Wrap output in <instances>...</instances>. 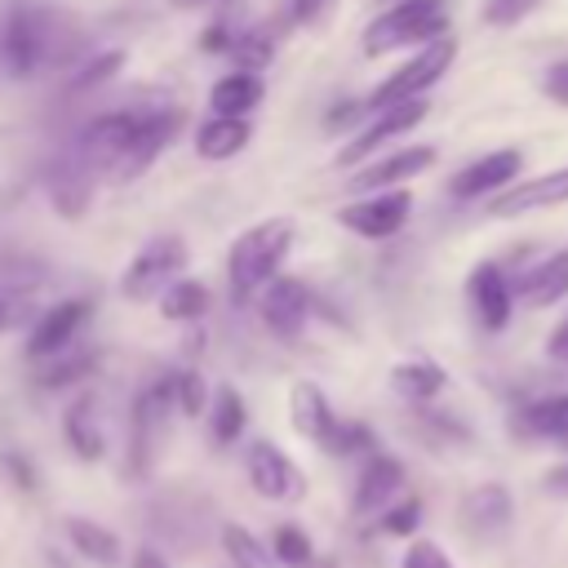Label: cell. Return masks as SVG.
<instances>
[{"instance_id":"6da1fadb","label":"cell","mask_w":568,"mask_h":568,"mask_svg":"<svg viewBox=\"0 0 568 568\" xmlns=\"http://www.w3.org/2000/svg\"><path fill=\"white\" fill-rule=\"evenodd\" d=\"M293 235H297V226L288 217H266V222H257V226L235 235L231 257H226V280H231V297L235 302H248L262 284L275 280Z\"/></svg>"},{"instance_id":"7a4b0ae2","label":"cell","mask_w":568,"mask_h":568,"mask_svg":"<svg viewBox=\"0 0 568 568\" xmlns=\"http://www.w3.org/2000/svg\"><path fill=\"white\" fill-rule=\"evenodd\" d=\"M448 36V9L444 0H395L386 13H377L368 27H364V53L368 58H382L390 49H404V44H435Z\"/></svg>"},{"instance_id":"3957f363","label":"cell","mask_w":568,"mask_h":568,"mask_svg":"<svg viewBox=\"0 0 568 568\" xmlns=\"http://www.w3.org/2000/svg\"><path fill=\"white\" fill-rule=\"evenodd\" d=\"M44 44H49V22L44 9L31 0H13L0 18V62L13 80L36 75V67L44 62Z\"/></svg>"},{"instance_id":"277c9868","label":"cell","mask_w":568,"mask_h":568,"mask_svg":"<svg viewBox=\"0 0 568 568\" xmlns=\"http://www.w3.org/2000/svg\"><path fill=\"white\" fill-rule=\"evenodd\" d=\"M453 58H457V40L453 36H444V40H435V44H426V49H417V58H408L399 71H390L377 89H373V98H368V111H390V106H399V102H413V98H422L448 67H453Z\"/></svg>"},{"instance_id":"5b68a950","label":"cell","mask_w":568,"mask_h":568,"mask_svg":"<svg viewBox=\"0 0 568 568\" xmlns=\"http://www.w3.org/2000/svg\"><path fill=\"white\" fill-rule=\"evenodd\" d=\"M182 266H186V244H182L178 235H155V240H146V244L138 248V257L129 262V271H124V280H120V293H124L129 302H142V297H151V293L178 284V271H182Z\"/></svg>"},{"instance_id":"8992f818","label":"cell","mask_w":568,"mask_h":568,"mask_svg":"<svg viewBox=\"0 0 568 568\" xmlns=\"http://www.w3.org/2000/svg\"><path fill=\"white\" fill-rule=\"evenodd\" d=\"M413 213V195L399 186V191H377V195H364L355 204H346L337 213V222L364 240H390Z\"/></svg>"},{"instance_id":"52a82bcc","label":"cell","mask_w":568,"mask_h":568,"mask_svg":"<svg viewBox=\"0 0 568 568\" xmlns=\"http://www.w3.org/2000/svg\"><path fill=\"white\" fill-rule=\"evenodd\" d=\"M89 311H93L89 297H67V302L40 311V320L31 324V337H27V355L31 359H53L58 351H67L71 337L84 328Z\"/></svg>"},{"instance_id":"ba28073f","label":"cell","mask_w":568,"mask_h":568,"mask_svg":"<svg viewBox=\"0 0 568 568\" xmlns=\"http://www.w3.org/2000/svg\"><path fill=\"white\" fill-rule=\"evenodd\" d=\"M248 484H253L262 497H271V501H297V497L306 493L302 470H297L271 439H257V444L248 448Z\"/></svg>"},{"instance_id":"9c48e42d","label":"cell","mask_w":568,"mask_h":568,"mask_svg":"<svg viewBox=\"0 0 568 568\" xmlns=\"http://www.w3.org/2000/svg\"><path fill=\"white\" fill-rule=\"evenodd\" d=\"M426 98H413V102H399V106H390V111H377L373 115V124L364 129V133H355L342 151H337V164L346 169V164H359L364 155H373L382 142H390V138H399V133H408L413 124H422L426 120Z\"/></svg>"},{"instance_id":"30bf717a","label":"cell","mask_w":568,"mask_h":568,"mask_svg":"<svg viewBox=\"0 0 568 568\" xmlns=\"http://www.w3.org/2000/svg\"><path fill=\"white\" fill-rule=\"evenodd\" d=\"M555 204H568V164L550 169L541 178H524V182L506 186L488 204V213L493 217H519V213H537V209H555Z\"/></svg>"},{"instance_id":"8fae6325","label":"cell","mask_w":568,"mask_h":568,"mask_svg":"<svg viewBox=\"0 0 568 568\" xmlns=\"http://www.w3.org/2000/svg\"><path fill=\"white\" fill-rule=\"evenodd\" d=\"M306 311H311V293L302 280L293 275H275L262 293V324L275 333V337H297L302 324H306Z\"/></svg>"},{"instance_id":"7c38bea8","label":"cell","mask_w":568,"mask_h":568,"mask_svg":"<svg viewBox=\"0 0 568 568\" xmlns=\"http://www.w3.org/2000/svg\"><path fill=\"white\" fill-rule=\"evenodd\" d=\"M49 200L62 217H84L89 209V195H93V164L80 155V146H71V155H62L53 169H49Z\"/></svg>"},{"instance_id":"4fadbf2b","label":"cell","mask_w":568,"mask_h":568,"mask_svg":"<svg viewBox=\"0 0 568 568\" xmlns=\"http://www.w3.org/2000/svg\"><path fill=\"white\" fill-rule=\"evenodd\" d=\"M430 164H435V146H404V151H395V155H386V160L359 169V173L351 178V191H368V195H377V191H399V182L426 173Z\"/></svg>"},{"instance_id":"5bb4252c","label":"cell","mask_w":568,"mask_h":568,"mask_svg":"<svg viewBox=\"0 0 568 568\" xmlns=\"http://www.w3.org/2000/svg\"><path fill=\"white\" fill-rule=\"evenodd\" d=\"M519 169H524V155H519L515 146H506V151H488V155H479L475 164H466V169L453 178V195L470 200V195H488V191L515 186Z\"/></svg>"},{"instance_id":"9a60e30c","label":"cell","mask_w":568,"mask_h":568,"mask_svg":"<svg viewBox=\"0 0 568 568\" xmlns=\"http://www.w3.org/2000/svg\"><path fill=\"white\" fill-rule=\"evenodd\" d=\"M466 288H470V306H475L479 324H484L488 333L506 328V320H510V306H515V293H510V284H506L501 266H493V262H479V266L470 271Z\"/></svg>"},{"instance_id":"2e32d148","label":"cell","mask_w":568,"mask_h":568,"mask_svg":"<svg viewBox=\"0 0 568 568\" xmlns=\"http://www.w3.org/2000/svg\"><path fill=\"white\" fill-rule=\"evenodd\" d=\"M288 408H293V426H297L311 444L333 448V435H337V426H342V422L333 417V408H328V399H324V390H320V386L297 382V386H293Z\"/></svg>"},{"instance_id":"e0dca14e","label":"cell","mask_w":568,"mask_h":568,"mask_svg":"<svg viewBox=\"0 0 568 568\" xmlns=\"http://www.w3.org/2000/svg\"><path fill=\"white\" fill-rule=\"evenodd\" d=\"M404 484V466L395 457H373L355 479V515H377Z\"/></svg>"},{"instance_id":"ac0fdd59","label":"cell","mask_w":568,"mask_h":568,"mask_svg":"<svg viewBox=\"0 0 568 568\" xmlns=\"http://www.w3.org/2000/svg\"><path fill=\"white\" fill-rule=\"evenodd\" d=\"M253 142V124L248 120H231V115H209L195 129V155L200 160H231Z\"/></svg>"},{"instance_id":"d6986e66","label":"cell","mask_w":568,"mask_h":568,"mask_svg":"<svg viewBox=\"0 0 568 568\" xmlns=\"http://www.w3.org/2000/svg\"><path fill=\"white\" fill-rule=\"evenodd\" d=\"M524 306H550L559 297H568V248L550 253L546 262H537L519 284H515Z\"/></svg>"},{"instance_id":"ffe728a7","label":"cell","mask_w":568,"mask_h":568,"mask_svg":"<svg viewBox=\"0 0 568 568\" xmlns=\"http://www.w3.org/2000/svg\"><path fill=\"white\" fill-rule=\"evenodd\" d=\"M262 75L257 71H231V75H222L213 89H209V106H213V115H231V120H244L257 102H262Z\"/></svg>"},{"instance_id":"44dd1931","label":"cell","mask_w":568,"mask_h":568,"mask_svg":"<svg viewBox=\"0 0 568 568\" xmlns=\"http://www.w3.org/2000/svg\"><path fill=\"white\" fill-rule=\"evenodd\" d=\"M462 515H466V524H470L479 537H493V532H501V528L510 524V497H506L501 484H479V488L462 501Z\"/></svg>"},{"instance_id":"7402d4cb","label":"cell","mask_w":568,"mask_h":568,"mask_svg":"<svg viewBox=\"0 0 568 568\" xmlns=\"http://www.w3.org/2000/svg\"><path fill=\"white\" fill-rule=\"evenodd\" d=\"M67 444H71V453L75 457H84V462H98L102 457V448H106V439H102V426H98V408H93V399L84 395V399H75L71 408H67Z\"/></svg>"},{"instance_id":"603a6c76","label":"cell","mask_w":568,"mask_h":568,"mask_svg":"<svg viewBox=\"0 0 568 568\" xmlns=\"http://www.w3.org/2000/svg\"><path fill=\"white\" fill-rule=\"evenodd\" d=\"M67 541H71L89 564L111 568V564L120 559V537H115V532H106V528H102V524H93V519H67Z\"/></svg>"},{"instance_id":"cb8c5ba5","label":"cell","mask_w":568,"mask_h":568,"mask_svg":"<svg viewBox=\"0 0 568 568\" xmlns=\"http://www.w3.org/2000/svg\"><path fill=\"white\" fill-rule=\"evenodd\" d=\"M519 430H524V435H537V439H559V444H568V395L528 404V408L519 413Z\"/></svg>"},{"instance_id":"d4e9b609","label":"cell","mask_w":568,"mask_h":568,"mask_svg":"<svg viewBox=\"0 0 568 568\" xmlns=\"http://www.w3.org/2000/svg\"><path fill=\"white\" fill-rule=\"evenodd\" d=\"M390 386L404 399H430V395L444 390V368L430 364V359H408V364H395L390 368Z\"/></svg>"},{"instance_id":"484cf974","label":"cell","mask_w":568,"mask_h":568,"mask_svg":"<svg viewBox=\"0 0 568 568\" xmlns=\"http://www.w3.org/2000/svg\"><path fill=\"white\" fill-rule=\"evenodd\" d=\"M209 311V288L200 280H178L160 293V315L164 320H200Z\"/></svg>"},{"instance_id":"4316f807","label":"cell","mask_w":568,"mask_h":568,"mask_svg":"<svg viewBox=\"0 0 568 568\" xmlns=\"http://www.w3.org/2000/svg\"><path fill=\"white\" fill-rule=\"evenodd\" d=\"M244 422H248L244 399L231 386H217V395H213V439L217 444H235L240 430H244Z\"/></svg>"},{"instance_id":"83f0119b","label":"cell","mask_w":568,"mask_h":568,"mask_svg":"<svg viewBox=\"0 0 568 568\" xmlns=\"http://www.w3.org/2000/svg\"><path fill=\"white\" fill-rule=\"evenodd\" d=\"M120 67H124V49H102V53H93L84 67H75V71H71L67 89H71V93H89V89L106 84Z\"/></svg>"},{"instance_id":"f1b7e54d","label":"cell","mask_w":568,"mask_h":568,"mask_svg":"<svg viewBox=\"0 0 568 568\" xmlns=\"http://www.w3.org/2000/svg\"><path fill=\"white\" fill-rule=\"evenodd\" d=\"M311 537L302 532V528H293V524H284V528H275V537H271V555L284 564V568H306L311 564Z\"/></svg>"},{"instance_id":"f546056e","label":"cell","mask_w":568,"mask_h":568,"mask_svg":"<svg viewBox=\"0 0 568 568\" xmlns=\"http://www.w3.org/2000/svg\"><path fill=\"white\" fill-rule=\"evenodd\" d=\"M222 546H226V555L240 564V568H271V559L275 555H266L262 546H257V537L253 532H244V528H222Z\"/></svg>"},{"instance_id":"4dcf8cb0","label":"cell","mask_w":568,"mask_h":568,"mask_svg":"<svg viewBox=\"0 0 568 568\" xmlns=\"http://www.w3.org/2000/svg\"><path fill=\"white\" fill-rule=\"evenodd\" d=\"M204 399H209V390H204L200 373L182 368V373L173 377V404H178L186 417H200V413H204Z\"/></svg>"},{"instance_id":"1f68e13d","label":"cell","mask_w":568,"mask_h":568,"mask_svg":"<svg viewBox=\"0 0 568 568\" xmlns=\"http://www.w3.org/2000/svg\"><path fill=\"white\" fill-rule=\"evenodd\" d=\"M27 320H40L36 315V297L31 293H13V288H0V328H18Z\"/></svg>"},{"instance_id":"d6a6232c","label":"cell","mask_w":568,"mask_h":568,"mask_svg":"<svg viewBox=\"0 0 568 568\" xmlns=\"http://www.w3.org/2000/svg\"><path fill=\"white\" fill-rule=\"evenodd\" d=\"M417 524H422V501H417V497H408V501L390 506V510H386V519H382V528H386L390 537H408Z\"/></svg>"},{"instance_id":"836d02e7","label":"cell","mask_w":568,"mask_h":568,"mask_svg":"<svg viewBox=\"0 0 568 568\" xmlns=\"http://www.w3.org/2000/svg\"><path fill=\"white\" fill-rule=\"evenodd\" d=\"M532 4H537V0H488V4H484V22H493V27H515Z\"/></svg>"},{"instance_id":"e575fe53","label":"cell","mask_w":568,"mask_h":568,"mask_svg":"<svg viewBox=\"0 0 568 568\" xmlns=\"http://www.w3.org/2000/svg\"><path fill=\"white\" fill-rule=\"evenodd\" d=\"M404 568H457L435 541H413L408 550H404Z\"/></svg>"},{"instance_id":"d590c367","label":"cell","mask_w":568,"mask_h":568,"mask_svg":"<svg viewBox=\"0 0 568 568\" xmlns=\"http://www.w3.org/2000/svg\"><path fill=\"white\" fill-rule=\"evenodd\" d=\"M231 53H235L240 71H257V67L271 58V44H266V40H257V36H248V40H235V44H231Z\"/></svg>"},{"instance_id":"8d00e7d4","label":"cell","mask_w":568,"mask_h":568,"mask_svg":"<svg viewBox=\"0 0 568 568\" xmlns=\"http://www.w3.org/2000/svg\"><path fill=\"white\" fill-rule=\"evenodd\" d=\"M84 368H93V355H80V359H71V364H62V368H49L40 382L44 386H67V382H75Z\"/></svg>"},{"instance_id":"74e56055","label":"cell","mask_w":568,"mask_h":568,"mask_svg":"<svg viewBox=\"0 0 568 568\" xmlns=\"http://www.w3.org/2000/svg\"><path fill=\"white\" fill-rule=\"evenodd\" d=\"M546 93H550L559 106H568V58L546 71Z\"/></svg>"},{"instance_id":"f35d334b","label":"cell","mask_w":568,"mask_h":568,"mask_svg":"<svg viewBox=\"0 0 568 568\" xmlns=\"http://www.w3.org/2000/svg\"><path fill=\"white\" fill-rule=\"evenodd\" d=\"M231 44H235V40H231V31H226L222 22H217V27H209V31H204V40H200V49H209V53H213V49H217V53H231Z\"/></svg>"},{"instance_id":"ab89813d","label":"cell","mask_w":568,"mask_h":568,"mask_svg":"<svg viewBox=\"0 0 568 568\" xmlns=\"http://www.w3.org/2000/svg\"><path fill=\"white\" fill-rule=\"evenodd\" d=\"M546 355H550V359H559V364H568V320H564V324L550 333V342H546Z\"/></svg>"},{"instance_id":"60d3db41","label":"cell","mask_w":568,"mask_h":568,"mask_svg":"<svg viewBox=\"0 0 568 568\" xmlns=\"http://www.w3.org/2000/svg\"><path fill=\"white\" fill-rule=\"evenodd\" d=\"M328 0H293V22H311L315 13H324Z\"/></svg>"},{"instance_id":"b9f144b4","label":"cell","mask_w":568,"mask_h":568,"mask_svg":"<svg viewBox=\"0 0 568 568\" xmlns=\"http://www.w3.org/2000/svg\"><path fill=\"white\" fill-rule=\"evenodd\" d=\"M546 488L559 493V497H568V466H555V470L546 475Z\"/></svg>"},{"instance_id":"7bdbcfd3","label":"cell","mask_w":568,"mask_h":568,"mask_svg":"<svg viewBox=\"0 0 568 568\" xmlns=\"http://www.w3.org/2000/svg\"><path fill=\"white\" fill-rule=\"evenodd\" d=\"M129 568H169V564H164V559H160V555H155V550H138V555H133V564H129Z\"/></svg>"},{"instance_id":"ee69618b","label":"cell","mask_w":568,"mask_h":568,"mask_svg":"<svg viewBox=\"0 0 568 568\" xmlns=\"http://www.w3.org/2000/svg\"><path fill=\"white\" fill-rule=\"evenodd\" d=\"M182 4H204V0H182Z\"/></svg>"}]
</instances>
